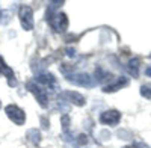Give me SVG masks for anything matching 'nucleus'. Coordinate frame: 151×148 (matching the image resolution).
I'll use <instances>...</instances> for the list:
<instances>
[{
	"mask_svg": "<svg viewBox=\"0 0 151 148\" xmlns=\"http://www.w3.org/2000/svg\"><path fill=\"white\" fill-rule=\"evenodd\" d=\"M65 77L70 83L76 86H82V88H92V86L97 85L95 77H91L88 73H71Z\"/></svg>",
	"mask_w": 151,
	"mask_h": 148,
	"instance_id": "1",
	"label": "nucleus"
},
{
	"mask_svg": "<svg viewBox=\"0 0 151 148\" xmlns=\"http://www.w3.org/2000/svg\"><path fill=\"white\" fill-rule=\"evenodd\" d=\"M47 21L50 23V26H52V29L56 32V33H64L67 32L68 29V17L67 14H64V12H55L53 15H50L47 18Z\"/></svg>",
	"mask_w": 151,
	"mask_h": 148,
	"instance_id": "2",
	"label": "nucleus"
},
{
	"mask_svg": "<svg viewBox=\"0 0 151 148\" xmlns=\"http://www.w3.org/2000/svg\"><path fill=\"white\" fill-rule=\"evenodd\" d=\"M27 91L33 94V97L36 98L38 104H40L41 107H47L48 106V94H47V89L42 88L41 85H38L36 82H27Z\"/></svg>",
	"mask_w": 151,
	"mask_h": 148,
	"instance_id": "3",
	"label": "nucleus"
},
{
	"mask_svg": "<svg viewBox=\"0 0 151 148\" xmlns=\"http://www.w3.org/2000/svg\"><path fill=\"white\" fill-rule=\"evenodd\" d=\"M5 114L15 126H24L26 122V112L17 104H8L5 107Z\"/></svg>",
	"mask_w": 151,
	"mask_h": 148,
	"instance_id": "4",
	"label": "nucleus"
},
{
	"mask_svg": "<svg viewBox=\"0 0 151 148\" xmlns=\"http://www.w3.org/2000/svg\"><path fill=\"white\" fill-rule=\"evenodd\" d=\"M18 18H20V24L24 30H33L35 27V21H33V11L30 6H21L18 11Z\"/></svg>",
	"mask_w": 151,
	"mask_h": 148,
	"instance_id": "5",
	"label": "nucleus"
},
{
	"mask_svg": "<svg viewBox=\"0 0 151 148\" xmlns=\"http://www.w3.org/2000/svg\"><path fill=\"white\" fill-rule=\"evenodd\" d=\"M121 121V114L115 109H110V110H104V112L100 115V122L104 126H110V127H115L119 124Z\"/></svg>",
	"mask_w": 151,
	"mask_h": 148,
	"instance_id": "6",
	"label": "nucleus"
},
{
	"mask_svg": "<svg viewBox=\"0 0 151 148\" xmlns=\"http://www.w3.org/2000/svg\"><path fill=\"white\" fill-rule=\"evenodd\" d=\"M35 82L45 89H58V80L52 73H41L35 77Z\"/></svg>",
	"mask_w": 151,
	"mask_h": 148,
	"instance_id": "7",
	"label": "nucleus"
},
{
	"mask_svg": "<svg viewBox=\"0 0 151 148\" xmlns=\"http://www.w3.org/2000/svg\"><path fill=\"white\" fill-rule=\"evenodd\" d=\"M60 97L64 98V101H68V103H71L74 106H79V107L85 106V103H86L85 97L77 91H64V92H60Z\"/></svg>",
	"mask_w": 151,
	"mask_h": 148,
	"instance_id": "8",
	"label": "nucleus"
},
{
	"mask_svg": "<svg viewBox=\"0 0 151 148\" xmlns=\"http://www.w3.org/2000/svg\"><path fill=\"white\" fill-rule=\"evenodd\" d=\"M129 85V79L127 77H116L115 80H110L109 83H106L103 86V92L104 94H110V92H116L122 88H125V86Z\"/></svg>",
	"mask_w": 151,
	"mask_h": 148,
	"instance_id": "9",
	"label": "nucleus"
},
{
	"mask_svg": "<svg viewBox=\"0 0 151 148\" xmlns=\"http://www.w3.org/2000/svg\"><path fill=\"white\" fill-rule=\"evenodd\" d=\"M0 74H3V76L6 77L8 85L11 86V88H15V86L18 85V82H17V79H15L14 71H12V70L6 65V62L3 60V57H2V56H0Z\"/></svg>",
	"mask_w": 151,
	"mask_h": 148,
	"instance_id": "10",
	"label": "nucleus"
},
{
	"mask_svg": "<svg viewBox=\"0 0 151 148\" xmlns=\"http://www.w3.org/2000/svg\"><path fill=\"white\" fill-rule=\"evenodd\" d=\"M139 65H141V59H139V57H133V59L129 60L127 70H129V73L132 74L133 77H137V76H139Z\"/></svg>",
	"mask_w": 151,
	"mask_h": 148,
	"instance_id": "11",
	"label": "nucleus"
},
{
	"mask_svg": "<svg viewBox=\"0 0 151 148\" xmlns=\"http://www.w3.org/2000/svg\"><path fill=\"white\" fill-rule=\"evenodd\" d=\"M27 139H29V142L33 144V145H40L41 141H42L40 130H36V129H29V130H27Z\"/></svg>",
	"mask_w": 151,
	"mask_h": 148,
	"instance_id": "12",
	"label": "nucleus"
},
{
	"mask_svg": "<svg viewBox=\"0 0 151 148\" xmlns=\"http://www.w3.org/2000/svg\"><path fill=\"white\" fill-rule=\"evenodd\" d=\"M60 126H62V130H64V134L70 133V115H64L60 118Z\"/></svg>",
	"mask_w": 151,
	"mask_h": 148,
	"instance_id": "13",
	"label": "nucleus"
},
{
	"mask_svg": "<svg viewBox=\"0 0 151 148\" xmlns=\"http://www.w3.org/2000/svg\"><path fill=\"white\" fill-rule=\"evenodd\" d=\"M141 95L144 98H148V100H151V88L150 86H141Z\"/></svg>",
	"mask_w": 151,
	"mask_h": 148,
	"instance_id": "14",
	"label": "nucleus"
},
{
	"mask_svg": "<svg viewBox=\"0 0 151 148\" xmlns=\"http://www.w3.org/2000/svg\"><path fill=\"white\" fill-rule=\"evenodd\" d=\"M77 144L80 147H83V145L88 144V136H86V134H79V136H77Z\"/></svg>",
	"mask_w": 151,
	"mask_h": 148,
	"instance_id": "15",
	"label": "nucleus"
},
{
	"mask_svg": "<svg viewBox=\"0 0 151 148\" xmlns=\"http://www.w3.org/2000/svg\"><path fill=\"white\" fill-rule=\"evenodd\" d=\"M41 122H42V127H44V129H48V127H50V122H47L44 116L41 118Z\"/></svg>",
	"mask_w": 151,
	"mask_h": 148,
	"instance_id": "16",
	"label": "nucleus"
},
{
	"mask_svg": "<svg viewBox=\"0 0 151 148\" xmlns=\"http://www.w3.org/2000/svg\"><path fill=\"white\" fill-rule=\"evenodd\" d=\"M65 52H67V56H70V57L74 56V48H67Z\"/></svg>",
	"mask_w": 151,
	"mask_h": 148,
	"instance_id": "17",
	"label": "nucleus"
},
{
	"mask_svg": "<svg viewBox=\"0 0 151 148\" xmlns=\"http://www.w3.org/2000/svg\"><path fill=\"white\" fill-rule=\"evenodd\" d=\"M145 74L151 77V68H147V70H145Z\"/></svg>",
	"mask_w": 151,
	"mask_h": 148,
	"instance_id": "18",
	"label": "nucleus"
},
{
	"mask_svg": "<svg viewBox=\"0 0 151 148\" xmlns=\"http://www.w3.org/2000/svg\"><path fill=\"white\" fill-rule=\"evenodd\" d=\"M0 107H2V103H0Z\"/></svg>",
	"mask_w": 151,
	"mask_h": 148,
	"instance_id": "19",
	"label": "nucleus"
}]
</instances>
